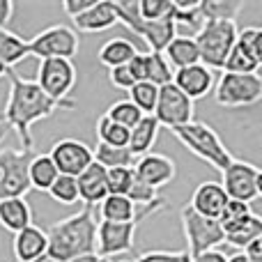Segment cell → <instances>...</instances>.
I'll return each mask as SVG.
<instances>
[{
  "label": "cell",
  "instance_id": "24",
  "mask_svg": "<svg viewBox=\"0 0 262 262\" xmlns=\"http://www.w3.org/2000/svg\"><path fill=\"white\" fill-rule=\"evenodd\" d=\"M159 122L152 118V115H143L140 122L136 124L134 129H129V145L127 149L134 154L136 159L143 157V154L152 152V145L157 143V136H159Z\"/></svg>",
  "mask_w": 262,
  "mask_h": 262
},
{
  "label": "cell",
  "instance_id": "36",
  "mask_svg": "<svg viewBox=\"0 0 262 262\" xmlns=\"http://www.w3.org/2000/svg\"><path fill=\"white\" fill-rule=\"evenodd\" d=\"M104 115L124 129H134L136 124L140 122V118H143V113H140L129 99H120V101H115V104H111Z\"/></svg>",
  "mask_w": 262,
  "mask_h": 262
},
{
  "label": "cell",
  "instance_id": "5",
  "mask_svg": "<svg viewBox=\"0 0 262 262\" xmlns=\"http://www.w3.org/2000/svg\"><path fill=\"white\" fill-rule=\"evenodd\" d=\"M115 9H118V23L127 26L134 35L143 37V41L149 46L152 53H163V49L177 35V26L172 18H163V21L140 18L138 12H136V0H118Z\"/></svg>",
  "mask_w": 262,
  "mask_h": 262
},
{
  "label": "cell",
  "instance_id": "3",
  "mask_svg": "<svg viewBox=\"0 0 262 262\" xmlns=\"http://www.w3.org/2000/svg\"><path fill=\"white\" fill-rule=\"evenodd\" d=\"M170 134L175 136L191 154L203 159L207 166H212L214 170H219V172L226 170V168L230 166V161L235 159L230 154V149L226 147V143L219 138L216 131L205 122H195L193 120V122L184 124V127L170 129Z\"/></svg>",
  "mask_w": 262,
  "mask_h": 262
},
{
  "label": "cell",
  "instance_id": "18",
  "mask_svg": "<svg viewBox=\"0 0 262 262\" xmlns=\"http://www.w3.org/2000/svg\"><path fill=\"white\" fill-rule=\"evenodd\" d=\"M14 260L16 262H41L46 260V249H49V239H46V230L37 228L35 223L23 228L21 232L14 235L12 242Z\"/></svg>",
  "mask_w": 262,
  "mask_h": 262
},
{
  "label": "cell",
  "instance_id": "25",
  "mask_svg": "<svg viewBox=\"0 0 262 262\" xmlns=\"http://www.w3.org/2000/svg\"><path fill=\"white\" fill-rule=\"evenodd\" d=\"M138 209L127 195H106L99 203V221L108 223H136ZM138 226V223H136Z\"/></svg>",
  "mask_w": 262,
  "mask_h": 262
},
{
  "label": "cell",
  "instance_id": "19",
  "mask_svg": "<svg viewBox=\"0 0 262 262\" xmlns=\"http://www.w3.org/2000/svg\"><path fill=\"white\" fill-rule=\"evenodd\" d=\"M226 205H228V195L223 191L221 182H203V184L195 186L189 207L205 219H219V214L223 212Z\"/></svg>",
  "mask_w": 262,
  "mask_h": 262
},
{
  "label": "cell",
  "instance_id": "1",
  "mask_svg": "<svg viewBox=\"0 0 262 262\" xmlns=\"http://www.w3.org/2000/svg\"><path fill=\"white\" fill-rule=\"evenodd\" d=\"M9 78V97L5 104V113L0 115V131L14 129L21 140V149L35 152V140H32V124L44 118H51L55 111H72L76 101H53L39 90L35 81L18 76L14 69H7Z\"/></svg>",
  "mask_w": 262,
  "mask_h": 262
},
{
  "label": "cell",
  "instance_id": "21",
  "mask_svg": "<svg viewBox=\"0 0 262 262\" xmlns=\"http://www.w3.org/2000/svg\"><path fill=\"white\" fill-rule=\"evenodd\" d=\"M78 32H106L113 26H118V9L115 0H97L95 7H90L85 14L72 18Z\"/></svg>",
  "mask_w": 262,
  "mask_h": 262
},
{
  "label": "cell",
  "instance_id": "10",
  "mask_svg": "<svg viewBox=\"0 0 262 262\" xmlns=\"http://www.w3.org/2000/svg\"><path fill=\"white\" fill-rule=\"evenodd\" d=\"M76 78L78 74L72 60H39L35 83L46 97L67 104V101H74L69 99V95L76 85Z\"/></svg>",
  "mask_w": 262,
  "mask_h": 262
},
{
  "label": "cell",
  "instance_id": "41",
  "mask_svg": "<svg viewBox=\"0 0 262 262\" xmlns=\"http://www.w3.org/2000/svg\"><path fill=\"white\" fill-rule=\"evenodd\" d=\"M108 78H111V83H113L115 88H120V90H131V88L136 85V76L131 74V69H129V64H122V67H115V69H108Z\"/></svg>",
  "mask_w": 262,
  "mask_h": 262
},
{
  "label": "cell",
  "instance_id": "6",
  "mask_svg": "<svg viewBox=\"0 0 262 262\" xmlns=\"http://www.w3.org/2000/svg\"><path fill=\"white\" fill-rule=\"evenodd\" d=\"M214 99L223 108H246L262 99L260 74H228L223 72L214 88Z\"/></svg>",
  "mask_w": 262,
  "mask_h": 262
},
{
  "label": "cell",
  "instance_id": "11",
  "mask_svg": "<svg viewBox=\"0 0 262 262\" xmlns=\"http://www.w3.org/2000/svg\"><path fill=\"white\" fill-rule=\"evenodd\" d=\"M223 175V191H226L228 200H237V203H253L262 193V175L260 168L249 161H239L232 159L230 166L221 172Z\"/></svg>",
  "mask_w": 262,
  "mask_h": 262
},
{
  "label": "cell",
  "instance_id": "42",
  "mask_svg": "<svg viewBox=\"0 0 262 262\" xmlns=\"http://www.w3.org/2000/svg\"><path fill=\"white\" fill-rule=\"evenodd\" d=\"M97 0H62V9L69 18H76L81 14H85L90 7H95Z\"/></svg>",
  "mask_w": 262,
  "mask_h": 262
},
{
  "label": "cell",
  "instance_id": "31",
  "mask_svg": "<svg viewBox=\"0 0 262 262\" xmlns=\"http://www.w3.org/2000/svg\"><path fill=\"white\" fill-rule=\"evenodd\" d=\"M242 7H244L242 0H200L198 3L203 21H235Z\"/></svg>",
  "mask_w": 262,
  "mask_h": 262
},
{
  "label": "cell",
  "instance_id": "4",
  "mask_svg": "<svg viewBox=\"0 0 262 262\" xmlns=\"http://www.w3.org/2000/svg\"><path fill=\"white\" fill-rule=\"evenodd\" d=\"M237 23L235 21H205L193 35V41L198 46L200 64L207 69H223L228 55L237 39Z\"/></svg>",
  "mask_w": 262,
  "mask_h": 262
},
{
  "label": "cell",
  "instance_id": "47",
  "mask_svg": "<svg viewBox=\"0 0 262 262\" xmlns=\"http://www.w3.org/2000/svg\"><path fill=\"white\" fill-rule=\"evenodd\" d=\"M228 262H246L244 253H235V255H228Z\"/></svg>",
  "mask_w": 262,
  "mask_h": 262
},
{
  "label": "cell",
  "instance_id": "7",
  "mask_svg": "<svg viewBox=\"0 0 262 262\" xmlns=\"http://www.w3.org/2000/svg\"><path fill=\"white\" fill-rule=\"evenodd\" d=\"M182 230H184V239H186L184 251L191 258L207 253V251H216L221 244H226V235H223L216 219L200 216L189 205L182 207Z\"/></svg>",
  "mask_w": 262,
  "mask_h": 262
},
{
  "label": "cell",
  "instance_id": "44",
  "mask_svg": "<svg viewBox=\"0 0 262 262\" xmlns=\"http://www.w3.org/2000/svg\"><path fill=\"white\" fill-rule=\"evenodd\" d=\"M191 262H228V255L221 251H207V253H200L195 258H191Z\"/></svg>",
  "mask_w": 262,
  "mask_h": 262
},
{
  "label": "cell",
  "instance_id": "33",
  "mask_svg": "<svg viewBox=\"0 0 262 262\" xmlns=\"http://www.w3.org/2000/svg\"><path fill=\"white\" fill-rule=\"evenodd\" d=\"M97 143L108 145V147H127L129 145V129L115 124L113 120H108L106 115H101L97 122Z\"/></svg>",
  "mask_w": 262,
  "mask_h": 262
},
{
  "label": "cell",
  "instance_id": "20",
  "mask_svg": "<svg viewBox=\"0 0 262 262\" xmlns=\"http://www.w3.org/2000/svg\"><path fill=\"white\" fill-rule=\"evenodd\" d=\"M78 186V200L85 203V207H99V203L108 195V184H106V168L99 163L88 166L81 175L76 177Z\"/></svg>",
  "mask_w": 262,
  "mask_h": 262
},
{
  "label": "cell",
  "instance_id": "26",
  "mask_svg": "<svg viewBox=\"0 0 262 262\" xmlns=\"http://www.w3.org/2000/svg\"><path fill=\"white\" fill-rule=\"evenodd\" d=\"M26 58H30L28 39H23L21 35L12 32L9 28H0V62L7 69H14Z\"/></svg>",
  "mask_w": 262,
  "mask_h": 262
},
{
  "label": "cell",
  "instance_id": "39",
  "mask_svg": "<svg viewBox=\"0 0 262 262\" xmlns=\"http://www.w3.org/2000/svg\"><path fill=\"white\" fill-rule=\"evenodd\" d=\"M134 182V168H113L106 170V184L111 195H127Z\"/></svg>",
  "mask_w": 262,
  "mask_h": 262
},
{
  "label": "cell",
  "instance_id": "14",
  "mask_svg": "<svg viewBox=\"0 0 262 262\" xmlns=\"http://www.w3.org/2000/svg\"><path fill=\"white\" fill-rule=\"evenodd\" d=\"M49 157L55 163L60 175H67V177H78L88 166L95 163L92 147L76 138H62L58 143H53Z\"/></svg>",
  "mask_w": 262,
  "mask_h": 262
},
{
  "label": "cell",
  "instance_id": "45",
  "mask_svg": "<svg viewBox=\"0 0 262 262\" xmlns=\"http://www.w3.org/2000/svg\"><path fill=\"white\" fill-rule=\"evenodd\" d=\"M14 14V3L12 0H0V28H7Z\"/></svg>",
  "mask_w": 262,
  "mask_h": 262
},
{
  "label": "cell",
  "instance_id": "35",
  "mask_svg": "<svg viewBox=\"0 0 262 262\" xmlns=\"http://www.w3.org/2000/svg\"><path fill=\"white\" fill-rule=\"evenodd\" d=\"M157 99H159V88L152 85L147 81L136 83L129 90V101L140 111L143 115H152L157 108Z\"/></svg>",
  "mask_w": 262,
  "mask_h": 262
},
{
  "label": "cell",
  "instance_id": "8",
  "mask_svg": "<svg viewBox=\"0 0 262 262\" xmlns=\"http://www.w3.org/2000/svg\"><path fill=\"white\" fill-rule=\"evenodd\" d=\"M81 37L69 26H51L28 41L30 55L39 60H72L78 53Z\"/></svg>",
  "mask_w": 262,
  "mask_h": 262
},
{
  "label": "cell",
  "instance_id": "38",
  "mask_svg": "<svg viewBox=\"0 0 262 262\" xmlns=\"http://www.w3.org/2000/svg\"><path fill=\"white\" fill-rule=\"evenodd\" d=\"M55 203L60 205H76L78 203V186H76V177H67V175H58V180L51 184V189L46 191Z\"/></svg>",
  "mask_w": 262,
  "mask_h": 262
},
{
  "label": "cell",
  "instance_id": "13",
  "mask_svg": "<svg viewBox=\"0 0 262 262\" xmlns=\"http://www.w3.org/2000/svg\"><path fill=\"white\" fill-rule=\"evenodd\" d=\"M152 118L159 122V127L177 129L193 122V101L186 95H182L172 83L159 88V99Z\"/></svg>",
  "mask_w": 262,
  "mask_h": 262
},
{
  "label": "cell",
  "instance_id": "16",
  "mask_svg": "<svg viewBox=\"0 0 262 262\" xmlns=\"http://www.w3.org/2000/svg\"><path fill=\"white\" fill-rule=\"evenodd\" d=\"M134 175L138 177L143 184L152 186L154 191H159L161 186L170 184L177 175V168L175 161L166 154H159V152H147L143 157L136 159L134 163Z\"/></svg>",
  "mask_w": 262,
  "mask_h": 262
},
{
  "label": "cell",
  "instance_id": "17",
  "mask_svg": "<svg viewBox=\"0 0 262 262\" xmlns=\"http://www.w3.org/2000/svg\"><path fill=\"white\" fill-rule=\"evenodd\" d=\"M172 85L186 95L191 101L200 99L205 97L207 92H212L214 88V72L207 69L205 64H191V67H184V69H177L172 72Z\"/></svg>",
  "mask_w": 262,
  "mask_h": 262
},
{
  "label": "cell",
  "instance_id": "23",
  "mask_svg": "<svg viewBox=\"0 0 262 262\" xmlns=\"http://www.w3.org/2000/svg\"><path fill=\"white\" fill-rule=\"evenodd\" d=\"M163 58H166V62L170 64L172 72L200 62L198 46H195L193 37H189V35H175L172 37L170 44L163 49Z\"/></svg>",
  "mask_w": 262,
  "mask_h": 262
},
{
  "label": "cell",
  "instance_id": "49",
  "mask_svg": "<svg viewBox=\"0 0 262 262\" xmlns=\"http://www.w3.org/2000/svg\"><path fill=\"white\" fill-rule=\"evenodd\" d=\"M111 262H113V260H111ZM118 262H129V260H118Z\"/></svg>",
  "mask_w": 262,
  "mask_h": 262
},
{
  "label": "cell",
  "instance_id": "12",
  "mask_svg": "<svg viewBox=\"0 0 262 262\" xmlns=\"http://www.w3.org/2000/svg\"><path fill=\"white\" fill-rule=\"evenodd\" d=\"M262 67V30L244 28L237 30V39L221 72L228 74H258Z\"/></svg>",
  "mask_w": 262,
  "mask_h": 262
},
{
  "label": "cell",
  "instance_id": "32",
  "mask_svg": "<svg viewBox=\"0 0 262 262\" xmlns=\"http://www.w3.org/2000/svg\"><path fill=\"white\" fill-rule=\"evenodd\" d=\"M260 237H262V219L258 216V214H251V216L246 219V223H242L239 228H235L232 232H228V235H226V244H230V246H235V249L244 251L251 242L260 239Z\"/></svg>",
  "mask_w": 262,
  "mask_h": 262
},
{
  "label": "cell",
  "instance_id": "28",
  "mask_svg": "<svg viewBox=\"0 0 262 262\" xmlns=\"http://www.w3.org/2000/svg\"><path fill=\"white\" fill-rule=\"evenodd\" d=\"M140 51L136 49L134 41L124 39V37H115V39H108L104 46L99 49V62L108 69L122 67L127 64L134 55H138Z\"/></svg>",
  "mask_w": 262,
  "mask_h": 262
},
{
  "label": "cell",
  "instance_id": "46",
  "mask_svg": "<svg viewBox=\"0 0 262 262\" xmlns=\"http://www.w3.org/2000/svg\"><path fill=\"white\" fill-rule=\"evenodd\" d=\"M69 262H111V260H104V258H99L97 253H90V255H81V258H74V260H69Z\"/></svg>",
  "mask_w": 262,
  "mask_h": 262
},
{
  "label": "cell",
  "instance_id": "30",
  "mask_svg": "<svg viewBox=\"0 0 262 262\" xmlns=\"http://www.w3.org/2000/svg\"><path fill=\"white\" fill-rule=\"evenodd\" d=\"M143 81L152 83V85L161 88L172 83V69L166 62L163 53H143Z\"/></svg>",
  "mask_w": 262,
  "mask_h": 262
},
{
  "label": "cell",
  "instance_id": "27",
  "mask_svg": "<svg viewBox=\"0 0 262 262\" xmlns=\"http://www.w3.org/2000/svg\"><path fill=\"white\" fill-rule=\"evenodd\" d=\"M58 168L51 161L49 154H32L30 163H28V180H30V189L37 191H49L51 184L58 180Z\"/></svg>",
  "mask_w": 262,
  "mask_h": 262
},
{
  "label": "cell",
  "instance_id": "48",
  "mask_svg": "<svg viewBox=\"0 0 262 262\" xmlns=\"http://www.w3.org/2000/svg\"><path fill=\"white\" fill-rule=\"evenodd\" d=\"M3 76H7V67H5V64L0 62V78H3Z\"/></svg>",
  "mask_w": 262,
  "mask_h": 262
},
{
  "label": "cell",
  "instance_id": "37",
  "mask_svg": "<svg viewBox=\"0 0 262 262\" xmlns=\"http://www.w3.org/2000/svg\"><path fill=\"white\" fill-rule=\"evenodd\" d=\"M172 0H136V12L145 21L172 18Z\"/></svg>",
  "mask_w": 262,
  "mask_h": 262
},
{
  "label": "cell",
  "instance_id": "2",
  "mask_svg": "<svg viewBox=\"0 0 262 262\" xmlns=\"http://www.w3.org/2000/svg\"><path fill=\"white\" fill-rule=\"evenodd\" d=\"M46 239H49L46 260L51 262H69L81 255L95 253L97 216L90 207H83L81 212L53 223L46 230Z\"/></svg>",
  "mask_w": 262,
  "mask_h": 262
},
{
  "label": "cell",
  "instance_id": "9",
  "mask_svg": "<svg viewBox=\"0 0 262 262\" xmlns=\"http://www.w3.org/2000/svg\"><path fill=\"white\" fill-rule=\"evenodd\" d=\"M32 154L26 149H0V200L7 198H26L30 191V180H28V163Z\"/></svg>",
  "mask_w": 262,
  "mask_h": 262
},
{
  "label": "cell",
  "instance_id": "15",
  "mask_svg": "<svg viewBox=\"0 0 262 262\" xmlns=\"http://www.w3.org/2000/svg\"><path fill=\"white\" fill-rule=\"evenodd\" d=\"M136 223H108L97 221V246L95 253L104 260L118 258L134 249Z\"/></svg>",
  "mask_w": 262,
  "mask_h": 262
},
{
  "label": "cell",
  "instance_id": "40",
  "mask_svg": "<svg viewBox=\"0 0 262 262\" xmlns=\"http://www.w3.org/2000/svg\"><path fill=\"white\" fill-rule=\"evenodd\" d=\"M136 262H191L186 251H147L140 253Z\"/></svg>",
  "mask_w": 262,
  "mask_h": 262
},
{
  "label": "cell",
  "instance_id": "29",
  "mask_svg": "<svg viewBox=\"0 0 262 262\" xmlns=\"http://www.w3.org/2000/svg\"><path fill=\"white\" fill-rule=\"evenodd\" d=\"M92 159L101 168H106V170H113V168H134V163H136V157L127 147H108V145H101V143H97L92 147Z\"/></svg>",
  "mask_w": 262,
  "mask_h": 262
},
{
  "label": "cell",
  "instance_id": "43",
  "mask_svg": "<svg viewBox=\"0 0 262 262\" xmlns=\"http://www.w3.org/2000/svg\"><path fill=\"white\" fill-rule=\"evenodd\" d=\"M242 253H244L246 262H262V237L260 239H255V242H251Z\"/></svg>",
  "mask_w": 262,
  "mask_h": 262
},
{
  "label": "cell",
  "instance_id": "34",
  "mask_svg": "<svg viewBox=\"0 0 262 262\" xmlns=\"http://www.w3.org/2000/svg\"><path fill=\"white\" fill-rule=\"evenodd\" d=\"M251 205L246 203H237V200H228V205L223 207V212L219 214V226H221L223 235H228V232H232L235 228H239L242 223H246V219L251 216Z\"/></svg>",
  "mask_w": 262,
  "mask_h": 262
},
{
  "label": "cell",
  "instance_id": "22",
  "mask_svg": "<svg viewBox=\"0 0 262 262\" xmlns=\"http://www.w3.org/2000/svg\"><path fill=\"white\" fill-rule=\"evenodd\" d=\"M28 226H32V209L26 198L0 200V228L3 230L16 235Z\"/></svg>",
  "mask_w": 262,
  "mask_h": 262
}]
</instances>
